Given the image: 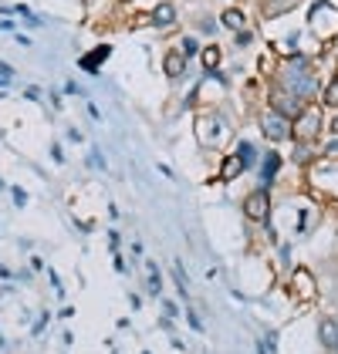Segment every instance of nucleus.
<instances>
[{
	"label": "nucleus",
	"mask_w": 338,
	"mask_h": 354,
	"mask_svg": "<svg viewBox=\"0 0 338 354\" xmlns=\"http://www.w3.org/2000/svg\"><path fill=\"white\" fill-rule=\"evenodd\" d=\"M149 294H152V297H159V294H163V280H159V267H156L152 260H149Z\"/></svg>",
	"instance_id": "nucleus-22"
},
{
	"label": "nucleus",
	"mask_w": 338,
	"mask_h": 354,
	"mask_svg": "<svg viewBox=\"0 0 338 354\" xmlns=\"http://www.w3.org/2000/svg\"><path fill=\"white\" fill-rule=\"evenodd\" d=\"M163 310H166V317H179V307L172 300H163Z\"/></svg>",
	"instance_id": "nucleus-27"
},
{
	"label": "nucleus",
	"mask_w": 338,
	"mask_h": 354,
	"mask_svg": "<svg viewBox=\"0 0 338 354\" xmlns=\"http://www.w3.org/2000/svg\"><path fill=\"white\" fill-rule=\"evenodd\" d=\"M291 294L301 300V304L318 297V283H314V273L308 267H298V270L291 273Z\"/></svg>",
	"instance_id": "nucleus-8"
},
{
	"label": "nucleus",
	"mask_w": 338,
	"mask_h": 354,
	"mask_svg": "<svg viewBox=\"0 0 338 354\" xmlns=\"http://www.w3.org/2000/svg\"><path fill=\"white\" fill-rule=\"evenodd\" d=\"M244 172H247V169H244V162H240V159H237L233 152H226L224 162H220V172H217V179H220V183H233V179H240Z\"/></svg>",
	"instance_id": "nucleus-13"
},
{
	"label": "nucleus",
	"mask_w": 338,
	"mask_h": 354,
	"mask_svg": "<svg viewBox=\"0 0 338 354\" xmlns=\"http://www.w3.org/2000/svg\"><path fill=\"white\" fill-rule=\"evenodd\" d=\"M176 24V7L172 3H159L152 10V28H172Z\"/></svg>",
	"instance_id": "nucleus-18"
},
{
	"label": "nucleus",
	"mask_w": 338,
	"mask_h": 354,
	"mask_svg": "<svg viewBox=\"0 0 338 354\" xmlns=\"http://www.w3.org/2000/svg\"><path fill=\"white\" fill-rule=\"evenodd\" d=\"M233 156L244 162V169H257V162H260V152H257V145H254V142H247V138H240V142H237Z\"/></svg>",
	"instance_id": "nucleus-14"
},
{
	"label": "nucleus",
	"mask_w": 338,
	"mask_h": 354,
	"mask_svg": "<svg viewBox=\"0 0 338 354\" xmlns=\"http://www.w3.org/2000/svg\"><path fill=\"white\" fill-rule=\"evenodd\" d=\"M308 179H311V189L325 192L328 199H338V162L318 159V162L308 169Z\"/></svg>",
	"instance_id": "nucleus-3"
},
{
	"label": "nucleus",
	"mask_w": 338,
	"mask_h": 354,
	"mask_svg": "<svg viewBox=\"0 0 338 354\" xmlns=\"http://www.w3.org/2000/svg\"><path fill=\"white\" fill-rule=\"evenodd\" d=\"M308 24L321 41H332V37L338 34V10L332 7V3H314L311 14H308Z\"/></svg>",
	"instance_id": "nucleus-6"
},
{
	"label": "nucleus",
	"mask_w": 338,
	"mask_h": 354,
	"mask_svg": "<svg viewBox=\"0 0 338 354\" xmlns=\"http://www.w3.org/2000/svg\"><path fill=\"white\" fill-rule=\"evenodd\" d=\"M109 55H112V48H109V44H98L91 55L82 57V71H88V75H98V64H102Z\"/></svg>",
	"instance_id": "nucleus-16"
},
{
	"label": "nucleus",
	"mask_w": 338,
	"mask_h": 354,
	"mask_svg": "<svg viewBox=\"0 0 338 354\" xmlns=\"http://www.w3.org/2000/svg\"><path fill=\"white\" fill-rule=\"evenodd\" d=\"M271 189H264V186H257V189H251L247 196H244V216L251 219V223H257V226H264L267 219H271Z\"/></svg>",
	"instance_id": "nucleus-7"
},
{
	"label": "nucleus",
	"mask_w": 338,
	"mask_h": 354,
	"mask_svg": "<svg viewBox=\"0 0 338 354\" xmlns=\"http://www.w3.org/2000/svg\"><path fill=\"white\" fill-rule=\"evenodd\" d=\"M318 159H321V152H318L314 145H308V142H294V152H291V162H294V165L311 169Z\"/></svg>",
	"instance_id": "nucleus-12"
},
{
	"label": "nucleus",
	"mask_w": 338,
	"mask_h": 354,
	"mask_svg": "<svg viewBox=\"0 0 338 354\" xmlns=\"http://www.w3.org/2000/svg\"><path fill=\"white\" fill-rule=\"evenodd\" d=\"M301 0H264L260 3V10H264V17H281L287 10H294Z\"/></svg>",
	"instance_id": "nucleus-17"
},
{
	"label": "nucleus",
	"mask_w": 338,
	"mask_h": 354,
	"mask_svg": "<svg viewBox=\"0 0 338 354\" xmlns=\"http://www.w3.org/2000/svg\"><path fill=\"white\" fill-rule=\"evenodd\" d=\"M321 132H325V118H321V109H318V105H308V109L294 118V142L314 145V142L321 138Z\"/></svg>",
	"instance_id": "nucleus-5"
},
{
	"label": "nucleus",
	"mask_w": 338,
	"mask_h": 354,
	"mask_svg": "<svg viewBox=\"0 0 338 354\" xmlns=\"http://www.w3.org/2000/svg\"><path fill=\"white\" fill-rule=\"evenodd\" d=\"M251 41H254L251 30H240V34H237V48H240V51H244V48H251Z\"/></svg>",
	"instance_id": "nucleus-25"
},
{
	"label": "nucleus",
	"mask_w": 338,
	"mask_h": 354,
	"mask_svg": "<svg viewBox=\"0 0 338 354\" xmlns=\"http://www.w3.org/2000/svg\"><path fill=\"white\" fill-rule=\"evenodd\" d=\"M260 132H264V138L267 142H294V122L287 118V115H281V111L267 109L264 115H260Z\"/></svg>",
	"instance_id": "nucleus-4"
},
{
	"label": "nucleus",
	"mask_w": 338,
	"mask_h": 354,
	"mask_svg": "<svg viewBox=\"0 0 338 354\" xmlns=\"http://www.w3.org/2000/svg\"><path fill=\"white\" fill-rule=\"evenodd\" d=\"M271 109H274V111H281V115H287V118L294 122V118H298L301 111L308 109V105H305L301 98H294V95H287V91H281V88H274V91H271Z\"/></svg>",
	"instance_id": "nucleus-9"
},
{
	"label": "nucleus",
	"mask_w": 338,
	"mask_h": 354,
	"mask_svg": "<svg viewBox=\"0 0 338 354\" xmlns=\"http://www.w3.org/2000/svg\"><path fill=\"white\" fill-rule=\"evenodd\" d=\"M318 102H321L325 109H335L338 111V75L325 84V91H321V98H318Z\"/></svg>",
	"instance_id": "nucleus-20"
},
{
	"label": "nucleus",
	"mask_w": 338,
	"mask_h": 354,
	"mask_svg": "<svg viewBox=\"0 0 338 354\" xmlns=\"http://www.w3.org/2000/svg\"><path fill=\"white\" fill-rule=\"evenodd\" d=\"M318 341L328 354H338V317H321L318 321Z\"/></svg>",
	"instance_id": "nucleus-10"
},
{
	"label": "nucleus",
	"mask_w": 338,
	"mask_h": 354,
	"mask_svg": "<svg viewBox=\"0 0 338 354\" xmlns=\"http://www.w3.org/2000/svg\"><path fill=\"white\" fill-rule=\"evenodd\" d=\"M163 71H166V78H183V71H186V57H183V51H169L166 57H163Z\"/></svg>",
	"instance_id": "nucleus-15"
},
{
	"label": "nucleus",
	"mask_w": 338,
	"mask_h": 354,
	"mask_svg": "<svg viewBox=\"0 0 338 354\" xmlns=\"http://www.w3.org/2000/svg\"><path fill=\"white\" fill-rule=\"evenodd\" d=\"M186 321H190V327H193V330H203V321H199V317H197V314H193V310L186 314Z\"/></svg>",
	"instance_id": "nucleus-28"
},
{
	"label": "nucleus",
	"mask_w": 338,
	"mask_h": 354,
	"mask_svg": "<svg viewBox=\"0 0 338 354\" xmlns=\"http://www.w3.org/2000/svg\"><path fill=\"white\" fill-rule=\"evenodd\" d=\"M10 78H14V71H10L7 64H0V88H3V84H10Z\"/></svg>",
	"instance_id": "nucleus-26"
},
{
	"label": "nucleus",
	"mask_w": 338,
	"mask_h": 354,
	"mask_svg": "<svg viewBox=\"0 0 338 354\" xmlns=\"http://www.w3.org/2000/svg\"><path fill=\"white\" fill-rule=\"evenodd\" d=\"M220 21H224V28L237 30V34H240V30H247V28H244V14H240V10H233V7L220 14Z\"/></svg>",
	"instance_id": "nucleus-21"
},
{
	"label": "nucleus",
	"mask_w": 338,
	"mask_h": 354,
	"mask_svg": "<svg viewBox=\"0 0 338 354\" xmlns=\"http://www.w3.org/2000/svg\"><path fill=\"white\" fill-rule=\"evenodd\" d=\"M179 51H183V57H186V61H190V57H197L199 55L197 37H183V41H179Z\"/></svg>",
	"instance_id": "nucleus-24"
},
{
	"label": "nucleus",
	"mask_w": 338,
	"mask_h": 354,
	"mask_svg": "<svg viewBox=\"0 0 338 354\" xmlns=\"http://www.w3.org/2000/svg\"><path fill=\"white\" fill-rule=\"evenodd\" d=\"M199 61H203V71L210 75V71H217V68H220L224 55H220V48H217V44H206V48L199 51Z\"/></svg>",
	"instance_id": "nucleus-19"
},
{
	"label": "nucleus",
	"mask_w": 338,
	"mask_h": 354,
	"mask_svg": "<svg viewBox=\"0 0 338 354\" xmlns=\"http://www.w3.org/2000/svg\"><path fill=\"white\" fill-rule=\"evenodd\" d=\"M274 88H281V91L294 95V98H301V102L308 105L311 98L318 95V78H314V71H311V64L305 61V57L291 55L281 64V71H278V84H274Z\"/></svg>",
	"instance_id": "nucleus-1"
},
{
	"label": "nucleus",
	"mask_w": 338,
	"mask_h": 354,
	"mask_svg": "<svg viewBox=\"0 0 338 354\" xmlns=\"http://www.w3.org/2000/svg\"><path fill=\"white\" fill-rule=\"evenodd\" d=\"M197 142L203 145V149H220V145H226V142H230V125H226L217 111H210V115H199V122H197Z\"/></svg>",
	"instance_id": "nucleus-2"
},
{
	"label": "nucleus",
	"mask_w": 338,
	"mask_h": 354,
	"mask_svg": "<svg viewBox=\"0 0 338 354\" xmlns=\"http://www.w3.org/2000/svg\"><path fill=\"white\" fill-rule=\"evenodd\" d=\"M278 172H281V152H264L260 159V186H274L278 183Z\"/></svg>",
	"instance_id": "nucleus-11"
},
{
	"label": "nucleus",
	"mask_w": 338,
	"mask_h": 354,
	"mask_svg": "<svg viewBox=\"0 0 338 354\" xmlns=\"http://www.w3.org/2000/svg\"><path fill=\"white\" fill-rule=\"evenodd\" d=\"M328 132H332V136H338V115H335V118H332V125H328Z\"/></svg>",
	"instance_id": "nucleus-29"
},
{
	"label": "nucleus",
	"mask_w": 338,
	"mask_h": 354,
	"mask_svg": "<svg viewBox=\"0 0 338 354\" xmlns=\"http://www.w3.org/2000/svg\"><path fill=\"white\" fill-rule=\"evenodd\" d=\"M318 152H321V159H332V162H338V136L325 138V145H321Z\"/></svg>",
	"instance_id": "nucleus-23"
}]
</instances>
